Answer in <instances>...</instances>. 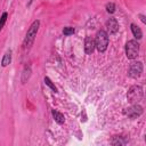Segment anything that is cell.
<instances>
[{
	"mask_svg": "<svg viewBox=\"0 0 146 146\" xmlns=\"http://www.w3.org/2000/svg\"><path fill=\"white\" fill-rule=\"evenodd\" d=\"M39 26H40V21H34L32 23V25L30 26V29L27 30V33H26L24 42H23V46L25 49H30L31 46L33 44L36 33H38V30H39Z\"/></svg>",
	"mask_w": 146,
	"mask_h": 146,
	"instance_id": "6da1fadb",
	"label": "cell"
},
{
	"mask_svg": "<svg viewBox=\"0 0 146 146\" xmlns=\"http://www.w3.org/2000/svg\"><path fill=\"white\" fill-rule=\"evenodd\" d=\"M95 40V48L99 51V52H104L107 49L108 46V34L106 33V31L100 30L97 32Z\"/></svg>",
	"mask_w": 146,
	"mask_h": 146,
	"instance_id": "7a4b0ae2",
	"label": "cell"
},
{
	"mask_svg": "<svg viewBox=\"0 0 146 146\" xmlns=\"http://www.w3.org/2000/svg\"><path fill=\"white\" fill-rule=\"evenodd\" d=\"M143 98V88L140 86H132L129 88L127 94V99L131 104H137Z\"/></svg>",
	"mask_w": 146,
	"mask_h": 146,
	"instance_id": "3957f363",
	"label": "cell"
},
{
	"mask_svg": "<svg viewBox=\"0 0 146 146\" xmlns=\"http://www.w3.org/2000/svg\"><path fill=\"white\" fill-rule=\"evenodd\" d=\"M139 54V43L136 40H130L125 44V55L129 59L137 58Z\"/></svg>",
	"mask_w": 146,
	"mask_h": 146,
	"instance_id": "277c9868",
	"label": "cell"
},
{
	"mask_svg": "<svg viewBox=\"0 0 146 146\" xmlns=\"http://www.w3.org/2000/svg\"><path fill=\"white\" fill-rule=\"evenodd\" d=\"M124 114L130 119H137L143 114V107L138 104H132L129 108L124 111Z\"/></svg>",
	"mask_w": 146,
	"mask_h": 146,
	"instance_id": "5b68a950",
	"label": "cell"
},
{
	"mask_svg": "<svg viewBox=\"0 0 146 146\" xmlns=\"http://www.w3.org/2000/svg\"><path fill=\"white\" fill-rule=\"evenodd\" d=\"M143 73V63L141 62H133L130 64L129 67V75L131 78H139Z\"/></svg>",
	"mask_w": 146,
	"mask_h": 146,
	"instance_id": "8992f818",
	"label": "cell"
},
{
	"mask_svg": "<svg viewBox=\"0 0 146 146\" xmlns=\"http://www.w3.org/2000/svg\"><path fill=\"white\" fill-rule=\"evenodd\" d=\"M106 30H107V34H115L119 31V23L114 17H111L107 22H106Z\"/></svg>",
	"mask_w": 146,
	"mask_h": 146,
	"instance_id": "52a82bcc",
	"label": "cell"
},
{
	"mask_svg": "<svg viewBox=\"0 0 146 146\" xmlns=\"http://www.w3.org/2000/svg\"><path fill=\"white\" fill-rule=\"evenodd\" d=\"M94 50H95V40L91 36H87L84 39V51L86 54L90 55L94 52Z\"/></svg>",
	"mask_w": 146,
	"mask_h": 146,
	"instance_id": "ba28073f",
	"label": "cell"
},
{
	"mask_svg": "<svg viewBox=\"0 0 146 146\" xmlns=\"http://www.w3.org/2000/svg\"><path fill=\"white\" fill-rule=\"evenodd\" d=\"M51 114H52L54 120H55L58 124H63V123L65 122V117H64V115H63L60 112H58V111H56V110H52V111H51Z\"/></svg>",
	"mask_w": 146,
	"mask_h": 146,
	"instance_id": "9c48e42d",
	"label": "cell"
},
{
	"mask_svg": "<svg viewBox=\"0 0 146 146\" xmlns=\"http://www.w3.org/2000/svg\"><path fill=\"white\" fill-rule=\"evenodd\" d=\"M10 62H11V50H8L3 55L2 59H1V66L2 67H6V66H8L10 64Z\"/></svg>",
	"mask_w": 146,
	"mask_h": 146,
	"instance_id": "30bf717a",
	"label": "cell"
},
{
	"mask_svg": "<svg viewBox=\"0 0 146 146\" xmlns=\"http://www.w3.org/2000/svg\"><path fill=\"white\" fill-rule=\"evenodd\" d=\"M131 26V31H132V34H133V36L137 39V40H139V39H141L143 38V32H141V30L136 25V24H131L130 25Z\"/></svg>",
	"mask_w": 146,
	"mask_h": 146,
	"instance_id": "8fae6325",
	"label": "cell"
},
{
	"mask_svg": "<svg viewBox=\"0 0 146 146\" xmlns=\"http://www.w3.org/2000/svg\"><path fill=\"white\" fill-rule=\"evenodd\" d=\"M31 76V67L30 66H26L25 68H24V71H23V75H22V83H25L27 80H29V78Z\"/></svg>",
	"mask_w": 146,
	"mask_h": 146,
	"instance_id": "7c38bea8",
	"label": "cell"
},
{
	"mask_svg": "<svg viewBox=\"0 0 146 146\" xmlns=\"http://www.w3.org/2000/svg\"><path fill=\"white\" fill-rule=\"evenodd\" d=\"M128 143V139L124 137H115V139L112 140L113 145H125Z\"/></svg>",
	"mask_w": 146,
	"mask_h": 146,
	"instance_id": "4fadbf2b",
	"label": "cell"
},
{
	"mask_svg": "<svg viewBox=\"0 0 146 146\" xmlns=\"http://www.w3.org/2000/svg\"><path fill=\"white\" fill-rule=\"evenodd\" d=\"M44 83H46L48 87H50V88H51V90H52L54 92H56V91H57V88L55 87V84L51 82V80H50L48 76H46V78H44Z\"/></svg>",
	"mask_w": 146,
	"mask_h": 146,
	"instance_id": "5bb4252c",
	"label": "cell"
},
{
	"mask_svg": "<svg viewBox=\"0 0 146 146\" xmlns=\"http://www.w3.org/2000/svg\"><path fill=\"white\" fill-rule=\"evenodd\" d=\"M7 17H8V14L5 11V13H2V15H1V17H0V31L2 30V27L5 26V23H6V21H7Z\"/></svg>",
	"mask_w": 146,
	"mask_h": 146,
	"instance_id": "9a60e30c",
	"label": "cell"
},
{
	"mask_svg": "<svg viewBox=\"0 0 146 146\" xmlns=\"http://www.w3.org/2000/svg\"><path fill=\"white\" fill-rule=\"evenodd\" d=\"M106 11H107L108 14H113V13L115 11V5H114L113 2H108V3L106 5Z\"/></svg>",
	"mask_w": 146,
	"mask_h": 146,
	"instance_id": "2e32d148",
	"label": "cell"
},
{
	"mask_svg": "<svg viewBox=\"0 0 146 146\" xmlns=\"http://www.w3.org/2000/svg\"><path fill=\"white\" fill-rule=\"evenodd\" d=\"M63 33H64L65 35H71V34H73V33H74V29H73V27H71V26L64 27V30H63Z\"/></svg>",
	"mask_w": 146,
	"mask_h": 146,
	"instance_id": "e0dca14e",
	"label": "cell"
},
{
	"mask_svg": "<svg viewBox=\"0 0 146 146\" xmlns=\"http://www.w3.org/2000/svg\"><path fill=\"white\" fill-rule=\"evenodd\" d=\"M139 17H140V19H141L143 23H146V21H145V16H144V15H139Z\"/></svg>",
	"mask_w": 146,
	"mask_h": 146,
	"instance_id": "ac0fdd59",
	"label": "cell"
}]
</instances>
